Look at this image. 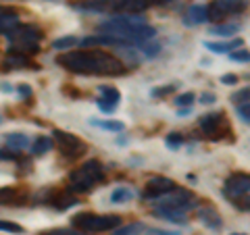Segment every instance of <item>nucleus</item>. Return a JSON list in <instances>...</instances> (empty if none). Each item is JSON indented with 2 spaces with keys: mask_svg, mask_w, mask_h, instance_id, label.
I'll list each match as a JSON object with an SVG mask.
<instances>
[{
  "mask_svg": "<svg viewBox=\"0 0 250 235\" xmlns=\"http://www.w3.org/2000/svg\"><path fill=\"white\" fill-rule=\"evenodd\" d=\"M250 194V173H231L223 183V196L229 202Z\"/></svg>",
  "mask_w": 250,
  "mask_h": 235,
  "instance_id": "9b49d317",
  "label": "nucleus"
},
{
  "mask_svg": "<svg viewBox=\"0 0 250 235\" xmlns=\"http://www.w3.org/2000/svg\"><path fill=\"white\" fill-rule=\"evenodd\" d=\"M98 31L123 42L125 46H142L152 42L156 36V29L148 25L144 15H113L98 23Z\"/></svg>",
  "mask_w": 250,
  "mask_h": 235,
  "instance_id": "f03ea898",
  "label": "nucleus"
},
{
  "mask_svg": "<svg viewBox=\"0 0 250 235\" xmlns=\"http://www.w3.org/2000/svg\"><path fill=\"white\" fill-rule=\"evenodd\" d=\"M131 198H134V192H131L129 187H125V185L117 187V190L111 194V202H113V204H121V202H127Z\"/></svg>",
  "mask_w": 250,
  "mask_h": 235,
  "instance_id": "b1692460",
  "label": "nucleus"
},
{
  "mask_svg": "<svg viewBox=\"0 0 250 235\" xmlns=\"http://www.w3.org/2000/svg\"><path fill=\"white\" fill-rule=\"evenodd\" d=\"M21 25L19 23V19L15 17L13 13H6V9L2 11V21H0V27H2V36H6L9 31H13V29H17Z\"/></svg>",
  "mask_w": 250,
  "mask_h": 235,
  "instance_id": "5701e85b",
  "label": "nucleus"
},
{
  "mask_svg": "<svg viewBox=\"0 0 250 235\" xmlns=\"http://www.w3.org/2000/svg\"><path fill=\"white\" fill-rule=\"evenodd\" d=\"M175 181L169 177H152L148 179L144 190H142V200H159L163 196H167L171 192H175Z\"/></svg>",
  "mask_w": 250,
  "mask_h": 235,
  "instance_id": "f8f14e48",
  "label": "nucleus"
},
{
  "mask_svg": "<svg viewBox=\"0 0 250 235\" xmlns=\"http://www.w3.org/2000/svg\"><path fill=\"white\" fill-rule=\"evenodd\" d=\"M121 225V216L117 215H96V213H77L71 218V227L83 233H103L117 229Z\"/></svg>",
  "mask_w": 250,
  "mask_h": 235,
  "instance_id": "423d86ee",
  "label": "nucleus"
},
{
  "mask_svg": "<svg viewBox=\"0 0 250 235\" xmlns=\"http://www.w3.org/2000/svg\"><path fill=\"white\" fill-rule=\"evenodd\" d=\"M0 196H2L4 206H21V204H25V200H27L25 187H2Z\"/></svg>",
  "mask_w": 250,
  "mask_h": 235,
  "instance_id": "4468645a",
  "label": "nucleus"
},
{
  "mask_svg": "<svg viewBox=\"0 0 250 235\" xmlns=\"http://www.w3.org/2000/svg\"><path fill=\"white\" fill-rule=\"evenodd\" d=\"M57 65L75 75L119 77L127 73V65L103 50H67L57 57Z\"/></svg>",
  "mask_w": 250,
  "mask_h": 235,
  "instance_id": "f257e3e1",
  "label": "nucleus"
},
{
  "mask_svg": "<svg viewBox=\"0 0 250 235\" xmlns=\"http://www.w3.org/2000/svg\"><path fill=\"white\" fill-rule=\"evenodd\" d=\"M221 83H225V85L238 83V75H221Z\"/></svg>",
  "mask_w": 250,
  "mask_h": 235,
  "instance_id": "ea45409f",
  "label": "nucleus"
},
{
  "mask_svg": "<svg viewBox=\"0 0 250 235\" xmlns=\"http://www.w3.org/2000/svg\"><path fill=\"white\" fill-rule=\"evenodd\" d=\"M177 90V85L175 83H169V85H163V88H154L152 92H150V96L152 98H167V96H171Z\"/></svg>",
  "mask_w": 250,
  "mask_h": 235,
  "instance_id": "c756f323",
  "label": "nucleus"
},
{
  "mask_svg": "<svg viewBox=\"0 0 250 235\" xmlns=\"http://www.w3.org/2000/svg\"><path fill=\"white\" fill-rule=\"evenodd\" d=\"M208 21V13H207V6L205 4H192L188 6V11L184 15V23L188 27L190 25H202V23Z\"/></svg>",
  "mask_w": 250,
  "mask_h": 235,
  "instance_id": "2eb2a0df",
  "label": "nucleus"
},
{
  "mask_svg": "<svg viewBox=\"0 0 250 235\" xmlns=\"http://www.w3.org/2000/svg\"><path fill=\"white\" fill-rule=\"evenodd\" d=\"M140 52H142V57H146V59H154L156 54L161 52V44L159 42H146V44L140 46Z\"/></svg>",
  "mask_w": 250,
  "mask_h": 235,
  "instance_id": "cd10ccee",
  "label": "nucleus"
},
{
  "mask_svg": "<svg viewBox=\"0 0 250 235\" xmlns=\"http://www.w3.org/2000/svg\"><path fill=\"white\" fill-rule=\"evenodd\" d=\"M82 13H104V15H142L152 0H75L71 4Z\"/></svg>",
  "mask_w": 250,
  "mask_h": 235,
  "instance_id": "7ed1b4c3",
  "label": "nucleus"
},
{
  "mask_svg": "<svg viewBox=\"0 0 250 235\" xmlns=\"http://www.w3.org/2000/svg\"><path fill=\"white\" fill-rule=\"evenodd\" d=\"M231 235H246V233H231Z\"/></svg>",
  "mask_w": 250,
  "mask_h": 235,
  "instance_id": "37998d69",
  "label": "nucleus"
},
{
  "mask_svg": "<svg viewBox=\"0 0 250 235\" xmlns=\"http://www.w3.org/2000/svg\"><path fill=\"white\" fill-rule=\"evenodd\" d=\"M244 46V40L242 38H233V40H225V42H205V48L210 52H217V54H225V52H233V50H240Z\"/></svg>",
  "mask_w": 250,
  "mask_h": 235,
  "instance_id": "dca6fc26",
  "label": "nucleus"
},
{
  "mask_svg": "<svg viewBox=\"0 0 250 235\" xmlns=\"http://www.w3.org/2000/svg\"><path fill=\"white\" fill-rule=\"evenodd\" d=\"M50 148H52V139L48 136H40V137H36L34 144H31L29 152H31V156H44L46 152H50Z\"/></svg>",
  "mask_w": 250,
  "mask_h": 235,
  "instance_id": "412c9836",
  "label": "nucleus"
},
{
  "mask_svg": "<svg viewBox=\"0 0 250 235\" xmlns=\"http://www.w3.org/2000/svg\"><path fill=\"white\" fill-rule=\"evenodd\" d=\"M9 40V50L11 52H19V54H27V57H34L40 50V42H42V29L38 25H21L17 29L9 31L4 36Z\"/></svg>",
  "mask_w": 250,
  "mask_h": 235,
  "instance_id": "39448f33",
  "label": "nucleus"
},
{
  "mask_svg": "<svg viewBox=\"0 0 250 235\" xmlns=\"http://www.w3.org/2000/svg\"><path fill=\"white\" fill-rule=\"evenodd\" d=\"M44 235H92V233H83V231H77V229H54V231H48Z\"/></svg>",
  "mask_w": 250,
  "mask_h": 235,
  "instance_id": "e433bc0d",
  "label": "nucleus"
},
{
  "mask_svg": "<svg viewBox=\"0 0 250 235\" xmlns=\"http://www.w3.org/2000/svg\"><path fill=\"white\" fill-rule=\"evenodd\" d=\"M248 77H250V75H248Z\"/></svg>",
  "mask_w": 250,
  "mask_h": 235,
  "instance_id": "c03bdc74",
  "label": "nucleus"
},
{
  "mask_svg": "<svg viewBox=\"0 0 250 235\" xmlns=\"http://www.w3.org/2000/svg\"><path fill=\"white\" fill-rule=\"evenodd\" d=\"M236 113H238V117H240L242 121L250 123V102H246V104H238V106H236Z\"/></svg>",
  "mask_w": 250,
  "mask_h": 235,
  "instance_id": "c9c22d12",
  "label": "nucleus"
},
{
  "mask_svg": "<svg viewBox=\"0 0 250 235\" xmlns=\"http://www.w3.org/2000/svg\"><path fill=\"white\" fill-rule=\"evenodd\" d=\"M0 229H2L4 233H15V235H21L23 231H25L21 225H17V223H9V221H2V223H0Z\"/></svg>",
  "mask_w": 250,
  "mask_h": 235,
  "instance_id": "72a5a7b5",
  "label": "nucleus"
},
{
  "mask_svg": "<svg viewBox=\"0 0 250 235\" xmlns=\"http://www.w3.org/2000/svg\"><path fill=\"white\" fill-rule=\"evenodd\" d=\"M215 102V94H208V92H205L200 96V104H213Z\"/></svg>",
  "mask_w": 250,
  "mask_h": 235,
  "instance_id": "58836bf2",
  "label": "nucleus"
},
{
  "mask_svg": "<svg viewBox=\"0 0 250 235\" xmlns=\"http://www.w3.org/2000/svg\"><path fill=\"white\" fill-rule=\"evenodd\" d=\"M98 92H100V96L96 98V106L104 115H113L117 111V106H119V102H121L119 90L113 88V85H100Z\"/></svg>",
  "mask_w": 250,
  "mask_h": 235,
  "instance_id": "ddd939ff",
  "label": "nucleus"
},
{
  "mask_svg": "<svg viewBox=\"0 0 250 235\" xmlns=\"http://www.w3.org/2000/svg\"><path fill=\"white\" fill-rule=\"evenodd\" d=\"M104 181V167L100 160H88L82 167L73 169L67 177V190L71 194H88L98 183Z\"/></svg>",
  "mask_w": 250,
  "mask_h": 235,
  "instance_id": "20e7f679",
  "label": "nucleus"
},
{
  "mask_svg": "<svg viewBox=\"0 0 250 235\" xmlns=\"http://www.w3.org/2000/svg\"><path fill=\"white\" fill-rule=\"evenodd\" d=\"M154 210H165V213H182L186 215L188 210L196 208V196H194L192 192L188 190H177L171 192L167 196H163V198H159L154 202Z\"/></svg>",
  "mask_w": 250,
  "mask_h": 235,
  "instance_id": "0eeeda50",
  "label": "nucleus"
},
{
  "mask_svg": "<svg viewBox=\"0 0 250 235\" xmlns=\"http://www.w3.org/2000/svg\"><path fill=\"white\" fill-rule=\"evenodd\" d=\"M250 0H210L207 4L208 21H223L228 23L229 17H238L248 9Z\"/></svg>",
  "mask_w": 250,
  "mask_h": 235,
  "instance_id": "1a4fd4ad",
  "label": "nucleus"
},
{
  "mask_svg": "<svg viewBox=\"0 0 250 235\" xmlns=\"http://www.w3.org/2000/svg\"><path fill=\"white\" fill-rule=\"evenodd\" d=\"M152 235H179L177 231H165V229H150Z\"/></svg>",
  "mask_w": 250,
  "mask_h": 235,
  "instance_id": "a19ab883",
  "label": "nucleus"
},
{
  "mask_svg": "<svg viewBox=\"0 0 250 235\" xmlns=\"http://www.w3.org/2000/svg\"><path fill=\"white\" fill-rule=\"evenodd\" d=\"M4 144H6V148H11V150H25L29 146V137L25 133H6Z\"/></svg>",
  "mask_w": 250,
  "mask_h": 235,
  "instance_id": "6ab92c4d",
  "label": "nucleus"
},
{
  "mask_svg": "<svg viewBox=\"0 0 250 235\" xmlns=\"http://www.w3.org/2000/svg\"><path fill=\"white\" fill-rule=\"evenodd\" d=\"M240 29H242L240 23H219V25H213V27L208 29V34H210V36L229 38V36H236Z\"/></svg>",
  "mask_w": 250,
  "mask_h": 235,
  "instance_id": "aec40b11",
  "label": "nucleus"
},
{
  "mask_svg": "<svg viewBox=\"0 0 250 235\" xmlns=\"http://www.w3.org/2000/svg\"><path fill=\"white\" fill-rule=\"evenodd\" d=\"M165 144H167V148L169 150H177V148H182V144H184V136L182 133H169L167 136V139H165Z\"/></svg>",
  "mask_w": 250,
  "mask_h": 235,
  "instance_id": "7c9ffc66",
  "label": "nucleus"
},
{
  "mask_svg": "<svg viewBox=\"0 0 250 235\" xmlns=\"http://www.w3.org/2000/svg\"><path fill=\"white\" fill-rule=\"evenodd\" d=\"M52 136H54V142H57L59 152L65 156L67 160H75V158H80V156H83L85 152H88L85 142H82V139L77 136H73V133L62 131V129H54Z\"/></svg>",
  "mask_w": 250,
  "mask_h": 235,
  "instance_id": "9d476101",
  "label": "nucleus"
},
{
  "mask_svg": "<svg viewBox=\"0 0 250 235\" xmlns=\"http://www.w3.org/2000/svg\"><path fill=\"white\" fill-rule=\"evenodd\" d=\"M6 52H9L6 62H4L6 67H11V69H25V67H29V69H34V71L38 69V65L29 60L27 54H19V52H11V50H6Z\"/></svg>",
  "mask_w": 250,
  "mask_h": 235,
  "instance_id": "a211bd4d",
  "label": "nucleus"
},
{
  "mask_svg": "<svg viewBox=\"0 0 250 235\" xmlns=\"http://www.w3.org/2000/svg\"><path fill=\"white\" fill-rule=\"evenodd\" d=\"M229 59H231L233 62H250V52L244 50V48L233 50V52H229Z\"/></svg>",
  "mask_w": 250,
  "mask_h": 235,
  "instance_id": "f704fd0d",
  "label": "nucleus"
},
{
  "mask_svg": "<svg viewBox=\"0 0 250 235\" xmlns=\"http://www.w3.org/2000/svg\"><path fill=\"white\" fill-rule=\"evenodd\" d=\"M192 102H194V94L192 92H186V94H179V96H175V106L188 108V106H192Z\"/></svg>",
  "mask_w": 250,
  "mask_h": 235,
  "instance_id": "473e14b6",
  "label": "nucleus"
},
{
  "mask_svg": "<svg viewBox=\"0 0 250 235\" xmlns=\"http://www.w3.org/2000/svg\"><path fill=\"white\" fill-rule=\"evenodd\" d=\"M90 125H96V127L100 129H106V131H117V133H121L125 129V125L121 121H96V119H90Z\"/></svg>",
  "mask_w": 250,
  "mask_h": 235,
  "instance_id": "393cba45",
  "label": "nucleus"
},
{
  "mask_svg": "<svg viewBox=\"0 0 250 235\" xmlns=\"http://www.w3.org/2000/svg\"><path fill=\"white\" fill-rule=\"evenodd\" d=\"M2 92L6 94V92H13V88H11V83H2Z\"/></svg>",
  "mask_w": 250,
  "mask_h": 235,
  "instance_id": "79ce46f5",
  "label": "nucleus"
},
{
  "mask_svg": "<svg viewBox=\"0 0 250 235\" xmlns=\"http://www.w3.org/2000/svg\"><path fill=\"white\" fill-rule=\"evenodd\" d=\"M229 100H231V102H236V104H246V102H250V85H248V88H242V90H238V92H233Z\"/></svg>",
  "mask_w": 250,
  "mask_h": 235,
  "instance_id": "c85d7f7f",
  "label": "nucleus"
},
{
  "mask_svg": "<svg viewBox=\"0 0 250 235\" xmlns=\"http://www.w3.org/2000/svg\"><path fill=\"white\" fill-rule=\"evenodd\" d=\"M77 44H80V38H75V36H65V38H59V40H54V42H52V48L59 50V52H67V50H73Z\"/></svg>",
  "mask_w": 250,
  "mask_h": 235,
  "instance_id": "4be33fe9",
  "label": "nucleus"
},
{
  "mask_svg": "<svg viewBox=\"0 0 250 235\" xmlns=\"http://www.w3.org/2000/svg\"><path fill=\"white\" fill-rule=\"evenodd\" d=\"M198 218H200L202 225L208 227V229H213V231L221 229V225H223L221 216H219V213H217L213 206H202V208H198Z\"/></svg>",
  "mask_w": 250,
  "mask_h": 235,
  "instance_id": "f3484780",
  "label": "nucleus"
},
{
  "mask_svg": "<svg viewBox=\"0 0 250 235\" xmlns=\"http://www.w3.org/2000/svg\"><path fill=\"white\" fill-rule=\"evenodd\" d=\"M17 92H19V98H21V100H23V98H29V96H31V88H29L27 83H21L19 88H17Z\"/></svg>",
  "mask_w": 250,
  "mask_h": 235,
  "instance_id": "4c0bfd02",
  "label": "nucleus"
},
{
  "mask_svg": "<svg viewBox=\"0 0 250 235\" xmlns=\"http://www.w3.org/2000/svg\"><path fill=\"white\" fill-rule=\"evenodd\" d=\"M144 231V225L142 223H127L125 227H119V229H115L113 235H140Z\"/></svg>",
  "mask_w": 250,
  "mask_h": 235,
  "instance_id": "a878e982",
  "label": "nucleus"
},
{
  "mask_svg": "<svg viewBox=\"0 0 250 235\" xmlns=\"http://www.w3.org/2000/svg\"><path fill=\"white\" fill-rule=\"evenodd\" d=\"M154 215L161 216V218H165V221H169V223H177V225H186L188 223L186 215H182V213H165V210H154Z\"/></svg>",
  "mask_w": 250,
  "mask_h": 235,
  "instance_id": "bb28decb",
  "label": "nucleus"
},
{
  "mask_svg": "<svg viewBox=\"0 0 250 235\" xmlns=\"http://www.w3.org/2000/svg\"><path fill=\"white\" fill-rule=\"evenodd\" d=\"M231 204H233V208L242 210V213H250V194L242 196V198H236V200H231Z\"/></svg>",
  "mask_w": 250,
  "mask_h": 235,
  "instance_id": "2f4dec72",
  "label": "nucleus"
},
{
  "mask_svg": "<svg viewBox=\"0 0 250 235\" xmlns=\"http://www.w3.org/2000/svg\"><path fill=\"white\" fill-rule=\"evenodd\" d=\"M198 129L202 131V136L210 142H221L228 136H231L229 123L225 113H208L198 119Z\"/></svg>",
  "mask_w": 250,
  "mask_h": 235,
  "instance_id": "6e6552de",
  "label": "nucleus"
}]
</instances>
